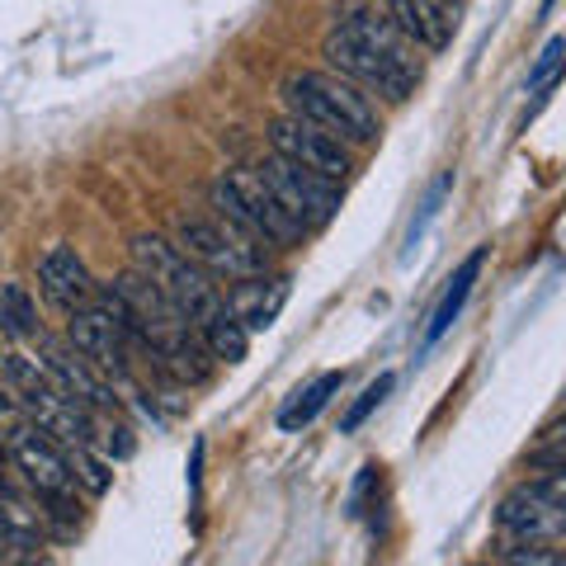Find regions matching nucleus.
Returning a JSON list of instances; mask_svg holds the SVG:
<instances>
[{
    "label": "nucleus",
    "mask_w": 566,
    "mask_h": 566,
    "mask_svg": "<svg viewBox=\"0 0 566 566\" xmlns=\"http://www.w3.org/2000/svg\"><path fill=\"white\" fill-rule=\"evenodd\" d=\"M387 20L397 24L406 43L424 52H444L458 29L449 0H387Z\"/></svg>",
    "instance_id": "nucleus-11"
},
{
    "label": "nucleus",
    "mask_w": 566,
    "mask_h": 566,
    "mask_svg": "<svg viewBox=\"0 0 566 566\" xmlns=\"http://www.w3.org/2000/svg\"><path fill=\"white\" fill-rule=\"evenodd\" d=\"M293 297V279L289 274H255V279H241L232 297H227V307H232V316L245 326V331H270L279 322V312L289 307Z\"/></svg>",
    "instance_id": "nucleus-13"
},
{
    "label": "nucleus",
    "mask_w": 566,
    "mask_h": 566,
    "mask_svg": "<svg viewBox=\"0 0 566 566\" xmlns=\"http://www.w3.org/2000/svg\"><path fill=\"white\" fill-rule=\"evenodd\" d=\"M208 199H212V208H218V218L241 227V232L251 241H260V245H297L307 237L303 222L274 199V189L264 185V175L255 166L222 170L218 180H212Z\"/></svg>",
    "instance_id": "nucleus-3"
},
{
    "label": "nucleus",
    "mask_w": 566,
    "mask_h": 566,
    "mask_svg": "<svg viewBox=\"0 0 566 566\" xmlns=\"http://www.w3.org/2000/svg\"><path fill=\"white\" fill-rule=\"evenodd\" d=\"M279 95H283V109L293 118L331 133L335 142H345V147H374L378 133H382L378 104L354 81L335 76V71H312V66L289 71L279 85Z\"/></svg>",
    "instance_id": "nucleus-2"
},
{
    "label": "nucleus",
    "mask_w": 566,
    "mask_h": 566,
    "mask_svg": "<svg viewBox=\"0 0 566 566\" xmlns=\"http://www.w3.org/2000/svg\"><path fill=\"white\" fill-rule=\"evenodd\" d=\"M128 251H133V270L142 279H151L156 289H161L193 326H203L208 316L227 303V297L218 293V283H212L170 237H161V232H137L128 241Z\"/></svg>",
    "instance_id": "nucleus-4"
},
{
    "label": "nucleus",
    "mask_w": 566,
    "mask_h": 566,
    "mask_svg": "<svg viewBox=\"0 0 566 566\" xmlns=\"http://www.w3.org/2000/svg\"><path fill=\"white\" fill-rule=\"evenodd\" d=\"M472 566H501V562H472Z\"/></svg>",
    "instance_id": "nucleus-24"
},
{
    "label": "nucleus",
    "mask_w": 566,
    "mask_h": 566,
    "mask_svg": "<svg viewBox=\"0 0 566 566\" xmlns=\"http://www.w3.org/2000/svg\"><path fill=\"white\" fill-rule=\"evenodd\" d=\"M501 566H566V553L562 547H553V543H510V547H501V557H495Z\"/></svg>",
    "instance_id": "nucleus-21"
},
{
    "label": "nucleus",
    "mask_w": 566,
    "mask_h": 566,
    "mask_svg": "<svg viewBox=\"0 0 566 566\" xmlns=\"http://www.w3.org/2000/svg\"><path fill=\"white\" fill-rule=\"evenodd\" d=\"M66 458H71V472H76V486H85L91 495H104V491H109V458L95 453V444L66 449Z\"/></svg>",
    "instance_id": "nucleus-19"
},
{
    "label": "nucleus",
    "mask_w": 566,
    "mask_h": 566,
    "mask_svg": "<svg viewBox=\"0 0 566 566\" xmlns=\"http://www.w3.org/2000/svg\"><path fill=\"white\" fill-rule=\"evenodd\" d=\"M39 359L48 364L52 382H57L71 401H81L85 411H114V406H118L109 378H104L99 368L85 359V354L71 349L66 340H48V335H39Z\"/></svg>",
    "instance_id": "nucleus-10"
},
{
    "label": "nucleus",
    "mask_w": 566,
    "mask_h": 566,
    "mask_svg": "<svg viewBox=\"0 0 566 566\" xmlns=\"http://www.w3.org/2000/svg\"><path fill=\"white\" fill-rule=\"evenodd\" d=\"M29 416H24V401L10 392V387H0V439H10L14 430H20Z\"/></svg>",
    "instance_id": "nucleus-23"
},
{
    "label": "nucleus",
    "mask_w": 566,
    "mask_h": 566,
    "mask_svg": "<svg viewBox=\"0 0 566 566\" xmlns=\"http://www.w3.org/2000/svg\"><path fill=\"white\" fill-rule=\"evenodd\" d=\"M270 151L283 156V161L312 170V175H326V180H335V185H340L345 175L354 170L345 142H335L331 133L312 128V123L293 118V114H279L270 123Z\"/></svg>",
    "instance_id": "nucleus-8"
},
{
    "label": "nucleus",
    "mask_w": 566,
    "mask_h": 566,
    "mask_svg": "<svg viewBox=\"0 0 566 566\" xmlns=\"http://www.w3.org/2000/svg\"><path fill=\"white\" fill-rule=\"evenodd\" d=\"M562 71H566V39H562V33H557V39H547V43H543V52H538V62H534V66H528V81H524V91H528V95H538L534 104H528V114H534V109H538V104H543L547 95H553V91H557Z\"/></svg>",
    "instance_id": "nucleus-18"
},
{
    "label": "nucleus",
    "mask_w": 566,
    "mask_h": 566,
    "mask_svg": "<svg viewBox=\"0 0 566 566\" xmlns=\"http://www.w3.org/2000/svg\"><path fill=\"white\" fill-rule=\"evenodd\" d=\"M39 289L52 307L62 312H81L95 297V279L85 270V260L71 251V245H52V251L39 260Z\"/></svg>",
    "instance_id": "nucleus-12"
},
{
    "label": "nucleus",
    "mask_w": 566,
    "mask_h": 566,
    "mask_svg": "<svg viewBox=\"0 0 566 566\" xmlns=\"http://www.w3.org/2000/svg\"><path fill=\"white\" fill-rule=\"evenodd\" d=\"M180 251L199 264L208 279H227V283H241V279H255L264 274V251L260 241H251L232 227L227 218H180L175 222V237H170Z\"/></svg>",
    "instance_id": "nucleus-5"
},
{
    "label": "nucleus",
    "mask_w": 566,
    "mask_h": 566,
    "mask_svg": "<svg viewBox=\"0 0 566 566\" xmlns=\"http://www.w3.org/2000/svg\"><path fill=\"white\" fill-rule=\"evenodd\" d=\"M326 57L335 66V76L354 81L364 95H382L392 104L411 99L424 76L416 48L401 39L387 14H374V10H354L349 20L335 24L326 33Z\"/></svg>",
    "instance_id": "nucleus-1"
},
{
    "label": "nucleus",
    "mask_w": 566,
    "mask_h": 566,
    "mask_svg": "<svg viewBox=\"0 0 566 566\" xmlns=\"http://www.w3.org/2000/svg\"><path fill=\"white\" fill-rule=\"evenodd\" d=\"M495 524L520 543H557V538H566V501H553V495L538 491L534 482H524L501 501Z\"/></svg>",
    "instance_id": "nucleus-9"
},
{
    "label": "nucleus",
    "mask_w": 566,
    "mask_h": 566,
    "mask_svg": "<svg viewBox=\"0 0 566 566\" xmlns=\"http://www.w3.org/2000/svg\"><path fill=\"white\" fill-rule=\"evenodd\" d=\"M340 387H345V374H340V368H326V374H316L307 387H297V392L279 406V430H289V434L307 430V424L331 406V397L340 392Z\"/></svg>",
    "instance_id": "nucleus-15"
},
{
    "label": "nucleus",
    "mask_w": 566,
    "mask_h": 566,
    "mask_svg": "<svg viewBox=\"0 0 566 566\" xmlns=\"http://www.w3.org/2000/svg\"><path fill=\"white\" fill-rule=\"evenodd\" d=\"M199 335H203V345H208L212 359H222V364H241V359H245V349H251V331L237 322L227 303L199 326Z\"/></svg>",
    "instance_id": "nucleus-16"
},
{
    "label": "nucleus",
    "mask_w": 566,
    "mask_h": 566,
    "mask_svg": "<svg viewBox=\"0 0 566 566\" xmlns=\"http://www.w3.org/2000/svg\"><path fill=\"white\" fill-rule=\"evenodd\" d=\"M255 170L264 175V185L274 189V199L303 222V232H322V227L335 222V212H340V189H335V180L283 161V156H274V151L264 156Z\"/></svg>",
    "instance_id": "nucleus-6"
},
{
    "label": "nucleus",
    "mask_w": 566,
    "mask_h": 566,
    "mask_svg": "<svg viewBox=\"0 0 566 566\" xmlns=\"http://www.w3.org/2000/svg\"><path fill=\"white\" fill-rule=\"evenodd\" d=\"M6 449H10V463L24 472V482L39 491L48 505L52 501H71V491H76V472H71V458L52 434H43L33 420H24L20 430L6 439Z\"/></svg>",
    "instance_id": "nucleus-7"
},
{
    "label": "nucleus",
    "mask_w": 566,
    "mask_h": 566,
    "mask_svg": "<svg viewBox=\"0 0 566 566\" xmlns=\"http://www.w3.org/2000/svg\"><path fill=\"white\" fill-rule=\"evenodd\" d=\"M453 189V170L449 175H439V180L430 185V193H424V203H420V222H411V232H406V245H416L420 237H424V227L434 222V212H439V203H444V193Z\"/></svg>",
    "instance_id": "nucleus-22"
},
{
    "label": "nucleus",
    "mask_w": 566,
    "mask_h": 566,
    "mask_svg": "<svg viewBox=\"0 0 566 566\" xmlns=\"http://www.w3.org/2000/svg\"><path fill=\"white\" fill-rule=\"evenodd\" d=\"M392 387H397V374H378L374 382H368V387H364V397H359V401H354V406H349V411L340 416V434H354V430H359V424H364V420H368V416H374V411H378V406L387 401V392H392Z\"/></svg>",
    "instance_id": "nucleus-20"
},
{
    "label": "nucleus",
    "mask_w": 566,
    "mask_h": 566,
    "mask_svg": "<svg viewBox=\"0 0 566 566\" xmlns=\"http://www.w3.org/2000/svg\"><path fill=\"white\" fill-rule=\"evenodd\" d=\"M482 264H486V245H476V251H472V255H468V260L453 270V279H449L444 297H439L434 312H430V326H424V345L444 340L449 326L458 322V316H463L468 297H472V289H476V274H482Z\"/></svg>",
    "instance_id": "nucleus-14"
},
{
    "label": "nucleus",
    "mask_w": 566,
    "mask_h": 566,
    "mask_svg": "<svg viewBox=\"0 0 566 566\" xmlns=\"http://www.w3.org/2000/svg\"><path fill=\"white\" fill-rule=\"evenodd\" d=\"M0 335L10 340H33L39 331V303L24 283H0Z\"/></svg>",
    "instance_id": "nucleus-17"
}]
</instances>
